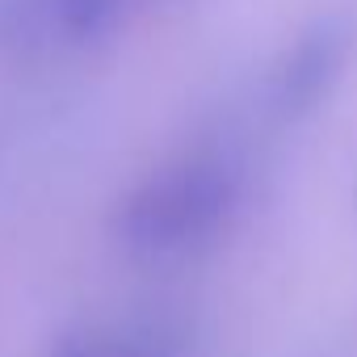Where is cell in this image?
Segmentation results:
<instances>
[{"mask_svg": "<svg viewBox=\"0 0 357 357\" xmlns=\"http://www.w3.org/2000/svg\"><path fill=\"white\" fill-rule=\"evenodd\" d=\"M252 172L236 139H198L160 160L114 206V240L147 265H176L227 240L248 211Z\"/></svg>", "mask_w": 357, "mask_h": 357, "instance_id": "6da1fadb", "label": "cell"}, {"mask_svg": "<svg viewBox=\"0 0 357 357\" xmlns=\"http://www.w3.org/2000/svg\"><path fill=\"white\" fill-rule=\"evenodd\" d=\"M176 0H0V51L89 55Z\"/></svg>", "mask_w": 357, "mask_h": 357, "instance_id": "7a4b0ae2", "label": "cell"}, {"mask_svg": "<svg viewBox=\"0 0 357 357\" xmlns=\"http://www.w3.org/2000/svg\"><path fill=\"white\" fill-rule=\"evenodd\" d=\"M47 357H206V340L181 311H126L68 328Z\"/></svg>", "mask_w": 357, "mask_h": 357, "instance_id": "3957f363", "label": "cell"}, {"mask_svg": "<svg viewBox=\"0 0 357 357\" xmlns=\"http://www.w3.org/2000/svg\"><path fill=\"white\" fill-rule=\"evenodd\" d=\"M340 63H344V43L319 26L315 34L294 43V51H286L278 72L269 76V109L278 118H298L315 109V101L328 97V89L340 80Z\"/></svg>", "mask_w": 357, "mask_h": 357, "instance_id": "277c9868", "label": "cell"}]
</instances>
